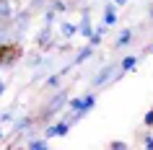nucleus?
Here are the masks:
<instances>
[{"label": "nucleus", "instance_id": "9b49d317", "mask_svg": "<svg viewBox=\"0 0 153 150\" xmlns=\"http://www.w3.org/2000/svg\"><path fill=\"white\" fill-rule=\"evenodd\" d=\"M91 55H94V47H91V44H88V47H83L81 52L75 55V60H73V62H75V65H81V62H86V60H88Z\"/></svg>", "mask_w": 153, "mask_h": 150}, {"label": "nucleus", "instance_id": "2eb2a0df", "mask_svg": "<svg viewBox=\"0 0 153 150\" xmlns=\"http://www.w3.org/2000/svg\"><path fill=\"white\" fill-rule=\"evenodd\" d=\"M75 34H78V29H75L73 24H62V36L70 39V36H75Z\"/></svg>", "mask_w": 153, "mask_h": 150}, {"label": "nucleus", "instance_id": "1a4fd4ad", "mask_svg": "<svg viewBox=\"0 0 153 150\" xmlns=\"http://www.w3.org/2000/svg\"><path fill=\"white\" fill-rule=\"evenodd\" d=\"M13 16V5H10V0H0V21H8Z\"/></svg>", "mask_w": 153, "mask_h": 150}, {"label": "nucleus", "instance_id": "9d476101", "mask_svg": "<svg viewBox=\"0 0 153 150\" xmlns=\"http://www.w3.org/2000/svg\"><path fill=\"white\" fill-rule=\"evenodd\" d=\"M130 41H132V31H130V29H125V31L114 39V47H127Z\"/></svg>", "mask_w": 153, "mask_h": 150}, {"label": "nucleus", "instance_id": "aec40b11", "mask_svg": "<svg viewBox=\"0 0 153 150\" xmlns=\"http://www.w3.org/2000/svg\"><path fill=\"white\" fill-rule=\"evenodd\" d=\"M143 122H145V124H148V127H153V109L148 111V114H145V119H143Z\"/></svg>", "mask_w": 153, "mask_h": 150}, {"label": "nucleus", "instance_id": "0eeeda50", "mask_svg": "<svg viewBox=\"0 0 153 150\" xmlns=\"http://www.w3.org/2000/svg\"><path fill=\"white\" fill-rule=\"evenodd\" d=\"M137 65V55H127L125 60H122V65H120V75H125V72H130L132 67Z\"/></svg>", "mask_w": 153, "mask_h": 150}, {"label": "nucleus", "instance_id": "dca6fc26", "mask_svg": "<svg viewBox=\"0 0 153 150\" xmlns=\"http://www.w3.org/2000/svg\"><path fill=\"white\" fill-rule=\"evenodd\" d=\"M5 36H8V26H5V21H0V44L5 41Z\"/></svg>", "mask_w": 153, "mask_h": 150}, {"label": "nucleus", "instance_id": "20e7f679", "mask_svg": "<svg viewBox=\"0 0 153 150\" xmlns=\"http://www.w3.org/2000/svg\"><path fill=\"white\" fill-rule=\"evenodd\" d=\"M13 57H18V49L13 47V44H5V41H3V44H0V67H3V65H10Z\"/></svg>", "mask_w": 153, "mask_h": 150}, {"label": "nucleus", "instance_id": "a211bd4d", "mask_svg": "<svg viewBox=\"0 0 153 150\" xmlns=\"http://www.w3.org/2000/svg\"><path fill=\"white\" fill-rule=\"evenodd\" d=\"M57 83H60V75H49V78H47V86L49 88H57Z\"/></svg>", "mask_w": 153, "mask_h": 150}, {"label": "nucleus", "instance_id": "f03ea898", "mask_svg": "<svg viewBox=\"0 0 153 150\" xmlns=\"http://www.w3.org/2000/svg\"><path fill=\"white\" fill-rule=\"evenodd\" d=\"M65 103H68V93H65V91H60V93H57L55 98L47 103V109H44V117H52V114H57V111L62 109Z\"/></svg>", "mask_w": 153, "mask_h": 150}, {"label": "nucleus", "instance_id": "5701e85b", "mask_svg": "<svg viewBox=\"0 0 153 150\" xmlns=\"http://www.w3.org/2000/svg\"><path fill=\"white\" fill-rule=\"evenodd\" d=\"M114 5H125V3H127V0H112Z\"/></svg>", "mask_w": 153, "mask_h": 150}, {"label": "nucleus", "instance_id": "ddd939ff", "mask_svg": "<svg viewBox=\"0 0 153 150\" xmlns=\"http://www.w3.org/2000/svg\"><path fill=\"white\" fill-rule=\"evenodd\" d=\"M26 148H29V150H47L49 145H47V140H29V142H26Z\"/></svg>", "mask_w": 153, "mask_h": 150}, {"label": "nucleus", "instance_id": "412c9836", "mask_svg": "<svg viewBox=\"0 0 153 150\" xmlns=\"http://www.w3.org/2000/svg\"><path fill=\"white\" fill-rule=\"evenodd\" d=\"M44 21H47V26H52V21H55V10H49V13H47V18H44Z\"/></svg>", "mask_w": 153, "mask_h": 150}, {"label": "nucleus", "instance_id": "6e6552de", "mask_svg": "<svg viewBox=\"0 0 153 150\" xmlns=\"http://www.w3.org/2000/svg\"><path fill=\"white\" fill-rule=\"evenodd\" d=\"M104 24H106V26L117 24V5H114V3L106 5V10H104Z\"/></svg>", "mask_w": 153, "mask_h": 150}, {"label": "nucleus", "instance_id": "39448f33", "mask_svg": "<svg viewBox=\"0 0 153 150\" xmlns=\"http://www.w3.org/2000/svg\"><path fill=\"white\" fill-rule=\"evenodd\" d=\"M68 129H70V124H68V122H57V124H52V127H47V132H44V137H65V134H68Z\"/></svg>", "mask_w": 153, "mask_h": 150}, {"label": "nucleus", "instance_id": "7ed1b4c3", "mask_svg": "<svg viewBox=\"0 0 153 150\" xmlns=\"http://www.w3.org/2000/svg\"><path fill=\"white\" fill-rule=\"evenodd\" d=\"M117 72V65H106L101 72H96V78H94V88H101V86H106L109 80H112V75Z\"/></svg>", "mask_w": 153, "mask_h": 150}, {"label": "nucleus", "instance_id": "4be33fe9", "mask_svg": "<svg viewBox=\"0 0 153 150\" xmlns=\"http://www.w3.org/2000/svg\"><path fill=\"white\" fill-rule=\"evenodd\" d=\"M145 148H148V150H153V137H151V134L145 137Z\"/></svg>", "mask_w": 153, "mask_h": 150}, {"label": "nucleus", "instance_id": "f3484780", "mask_svg": "<svg viewBox=\"0 0 153 150\" xmlns=\"http://www.w3.org/2000/svg\"><path fill=\"white\" fill-rule=\"evenodd\" d=\"M109 148H112V150H125V148H127V142H122V140H114L112 145H109Z\"/></svg>", "mask_w": 153, "mask_h": 150}, {"label": "nucleus", "instance_id": "f8f14e48", "mask_svg": "<svg viewBox=\"0 0 153 150\" xmlns=\"http://www.w3.org/2000/svg\"><path fill=\"white\" fill-rule=\"evenodd\" d=\"M34 122H36L34 117H24L21 122H16V132H26V129H29V127H31Z\"/></svg>", "mask_w": 153, "mask_h": 150}, {"label": "nucleus", "instance_id": "393cba45", "mask_svg": "<svg viewBox=\"0 0 153 150\" xmlns=\"http://www.w3.org/2000/svg\"><path fill=\"white\" fill-rule=\"evenodd\" d=\"M0 140H3V129H0Z\"/></svg>", "mask_w": 153, "mask_h": 150}, {"label": "nucleus", "instance_id": "423d86ee", "mask_svg": "<svg viewBox=\"0 0 153 150\" xmlns=\"http://www.w3.org/2000/svg\"><path fill=\"white\" fill-rule=\"evenodd\" d=\"M75 29H78V34H81V36H86V39H91V34H94V26H91V16H88V13H83L81 24L75 26Z\"/></svg>", "mask_w": 153, "mask_h": 150}, {"label": "nucleus", "instance_id": "a878e982", "mask_svg": "<svg viewBox=\"0 0 153 150\" xmlns=\"http://www.w3.org/2000/svg\"><path fill=\"white\" fill-rule=\"evenodd\" d=\"M151 52H153V47H151Z\"/></svg>", "mask_w": 153, "mask_h": 150}, {"label": "nucleus", "instance_id": "4468645a", "mask_svg": "<svg viewBox=\"0 0 153 150\" xmlns=\"http://www.w3.org/2000/svg\"><path fill=\"white\" fill-rule=\"evenodd\" d=\"M49 41H52V34H49V26H47V29L39 34V44H42V47H47Z\"/></svg>", "mask_w": 153, "mask_h": 150}, {"label": "nucleus", "instance_id": "6ab92c4d", "mask_svg": "<svg viewBox=\"0 0 153 150\" xmlns=\"http://www.w3.org/2000/svg\"><path fill=\"white\" fill-rule=\"evenodd\" d=\"M52 10H60V13H62V10H65V3H62V0H55V3H52Z\"/></svg>", "mask_w": 153, "mask_h": 150}, {"label": "nucleus", "instance_id": "b1692460", "mask_svg": "<svg viewBox=\"0 0 153 150\" xmlns=\"http://www.w3.org/2000/svg\"><path fill=\"white\" fill-rule=\"evenodd\" d=\"M5 93V83H3V80H0V96Z\"/></svg>", "mask_w": 153, "mask_h": 150}, {"label": "nucleus", "instance_id": "f257e3e1", "mask_svg": "<svg viewBox=\"0 0 153 150\" xmlns=\"http://www.w3.org/2000/svg\"><path fill=\"white\" fill-rule=\"evenodd\" d=\"M94 103H96V96H83V98H70L68 106L73 111H78V114H86V111L94 109Z\"/></svg>", "mask_w": 153, "mask_h": 150}]
</instances>
